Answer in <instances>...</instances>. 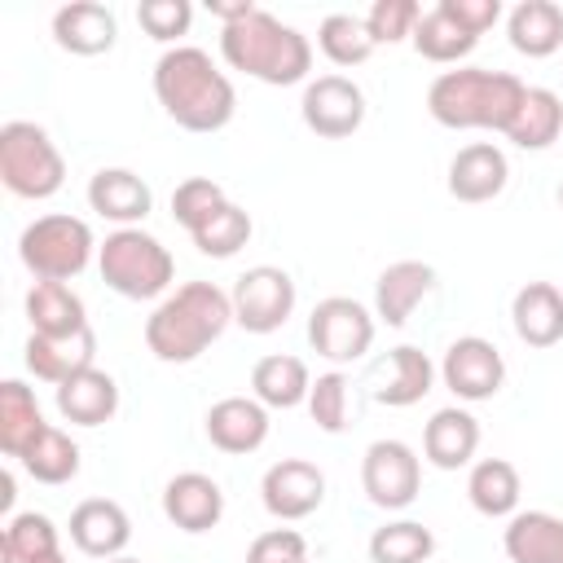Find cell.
<instances>
[{
  "mask_svg": "<svg viewBox=\"0 0 563 563\" xmlns=\"http://www.w3.org/2000/svg\"><path fill=\"white\" fill-rule=\"evenodd\" d=\"M251 216H246V207H238V202H220L216 211H211V220L207 224H198L189 238H194V246L202 251V255H211V260H229V255H238L246 242H251Z\"/></svg>",
  "mask_w": 563,
  "mask_h": 563,
  "instance_id": "37",
  "label": "cell"
},
{
  "mask_svg": "<svg viewBox=\"0 0 563 563\" xmlns=\"http://www.w3.org/2000/svg\"><path fill=\"white\" fill-rule=\"evenodd\" d=\"M233 321V299L211 282H185L145 321V347L167 365L198 361Z\"/></svg>",
  "mask_w": 563,
  "mask_h": 563,
  "instance_id": "3",
  "label": "cell"
},
{
  "mask_svg": "<svg viewBox=\"0 0 563 563\" xmlns=\"http://www.w3.org/2000/svg\"><path fill=\"white\" fill-rule=\"evenodd\" d=\"M475 449H479V422L471 409H457V405L435 409L431 422L422 427V457L440 471L466 466L475 457Z\"/></svg>",
  "mask_w": 563,
  "mask_h": 563,
  "instance_id": "23",
  "label": "cell"
},
{
  "mask_svg": "<svg viewBox=\"0 0 563 563\" xmlns=\"http://www.w3.org/2000/svg\"><path fill=\"white\" fill-rule=\"evenodd\" d=\"M31 563H66V554H62V550H53V554H40V559H31Z\"/></svg>",
  "mask_w": 563,
  "mask_h": 563,
  "instance_id": "47",
  "label": "cell"
},
{
  "mask_svg": "<svg viewBox=\"0 0 563 563\" xmlns=\"http://www.w3.org/2000/svg\"><path fill=\"white\" fill-rule=\"evenodd\" d=\"M510 48L523 57H550L563 48V9L554 0H519L506 18Z\"/></svg>",
  "mask_w": 563,
  "mask_h": 563,
  "instance_id": "29",
  "label": "cell"
},
{
  "mask_svg": "<svg viewBox=\"0 0 563 563\" xmlns=\"http://www.w3.org/2000/svg\"><path fill=\"white\" fill-rule=\"evenodd\" d=\"M53 40L75 57H101L119 40L114 9H106L101 0H70L53 13Z\"/></svg>",
  "mask_w": 563,
  "mask_h": 563,
  "instance_id": "15",
  "label": "cell"
},
{
  "mask_svg": "<svg viewBox=\"0 0 563 563\" xmlns=\"http://www.w3.org/2000/svg\"><path fill=\"white\" fill-rule=\"evenodd\" d=\"M361 488L378 510L413 506L422 488V462L405 440H374L361 457Z\"/></svg>",
  "mask_w": 563,
  "mask_h": 563,
  "instance_id": "10",
  "label": "cell"
},
{
  "mask_svg": "<svg viewBox=\"0 0 563 563\" xmlns=\"http://www.w3.org/2000/svg\"><path fill=\"white\" fill-rule=\"evenodd\" d=\"M260 497H264V510L273 519L295 523V519H308L325 501V475L308 457H282V462H273L264 471Z\"/></svg>",
  "mask_w": 563,
  "mask_h": 563,
  "instance_id": "13",
  "label": "cell"
},
{
  "mask_svg": "<svg viewBox=\"0 0 563 563\" xmlns=\"http://www.w3.org/2000/svg\"><path fill=\"white\" fill-rule=\"evenodd\" d=\"M44 427L48 422L40 413L35 391L18 378H4L0 383V449H4V457H22Z\"/></svg>",
  "mask_w": 563,
  "mask_h": 563,
  "instance_id": "31",
  "label": "cell"
},
{
  "mask_svg": "<svg viewBox=\"0 0 563 563\" xmlns=\"http://www.w3.org/2000/svg\"><path fill=\"white\" fill-rule=\"evenodd\" d=\"M0 180L13 198L40 202L66 185V158L40 123L9 119L0 128Z\"/></svg>",
  "mask_w": 563,
  "mask_h": 563,
  "instance_id": "6",
  "label": "cell"
},
{
  "mask_svg": "<svg viewBox=\"0 0 563 563\" xmlns=\"http://www.w3.org/2000/svg\"><path fill=\"white\" fill-rule=\"evenodd\" d=\"M0 541L18 554V563H31V559H40V554L62 550V545H57V528H53V519L40 515V510H22V515H13L9 528L0 532Z\"/></svg>",
  "mask_w": 563,
  "mask_h": 563,
  "instance_id": "39",
  "label": "cell"
},
{
  "mask_svg": "<svg viewBox=\"0 0 563 563\" xmlns=\"http://www.w3.org/2000/svg\"><path fill=\"white\" fill-rule=\"evenodd\" d=\"M299 114H303L308 132H317L325 141H343L365 123V92L347 75H317L303 88Z\"/></svg>",
  "mask_w": 563,
  "mask_h": 563,
  "instance_id": "12",
  "label": "cell"
},
{
  "mask_svg": "<svg viewBox=\"0 0 563 563\" xmlns=\"http://www.w3.org/2000/svg\"><path fill=\"white\" fill-rule=\"evenodd\" d=\"M457 26H466L471 35H484L488 26H497L501 18V0H435Z\"/></svg>",
  "mask_w": 563,
  "mask_h": 563,
  "instance_id": "44",
  "label": "cell"
},
{
  "mask_svg": "<svg viewBox=\"0 0 563 563\" xmlns=\"http://www.w3.org/2000/svg\"><path fill=\"white\" fill-rule=\"evenodd\" d=\"M97 242H92V229L88 220L79 216H66V211H53V216H40L22 229L18 238V260L26 264V273L35 282H70L88 268Z\"/></svg>",
  "mask_w": 563,
  "mask_h": 563,
  "instance_id": "7",
  "label": "cell"
},
{
  "mask_svg": "<svg viewBox=\"0 0 563 563\" xmlns=\"http://www.w3.org/2000/svg\"><path fill=\"white\" fill-rule=\"evenodd\" d=\"M251 391L264 409H295V405H308V391H312V374L299 356H286V352H273V356H260L255 369H251Z\"/></svg>",
  "mask_w": 563,
  "mask_h": 563,
  "instance_id": "28",
  "label": "cell"
},
{
  "mask_svg": "<svg viewBox=\"0 0 563 563\" xmlns=\"http://www.w3.org/2000/svg\"><path fill=\"white\" fill-rule=\"evenodd\" d=\"M317 48H321L334 66H361L378 44H374L365 18H352V13H325L321 26H317Z\"/></svg>",
  "mask_w": 563,
  "mask_h": 563,
  "instance_id": "36",
  "label": "cell"
},
{
  "mask_svg": "<svg viewBox=\"0 0 563 563\" xmlns=\"http://www.w3.org/2000/svg\"><path fill=\"white\" fill-rule=\"evenodd\" d=\"M88 207L101 220H114L119 229H136L150 216L154 194H150V185L132 167H101L88 180Z\"/></svg>",
  "mask_w": 563,
  "mask_h": 563,
  "instance_id": "17",
  "label": "cell"
},
{
  "mask_svg": "<svg viewBox=\"0 0 563 563\" xmlns=\"http://www.w3.org/2000/svg\"><path fill=\"white\" fill-rule=\"evenodd\" d=\"M18 462L35 484H66L79 475V444L62 427H44Z\"/></svg>",
  "mask_w": 563,
  "mask_h": 563,
  "instance_id": "34",
  "label": "cell"
},
{
  "mask_svg": "<svg viewBox=\"0 0 563 563\" xmlns=\"http://www.w3.org/2000/svg\"><path fill=\"white\" fill-rule=\"evenodd\" d=\"M106 563H141V559H132V554H119V559H106Z\"/></svg>",
  "mask_w": 563,
  "mask_h": 563,
  "instance_id": "48",
  "label": "cell"
},
{
  "mask_svg": "<svg viewBox=\"0 0 563 563\" xmlns=\"http://www.w3.org/2000/svg\"><path fill=\"white\" fill-rule=\"evenodd\" d=\"M220 202H229V194H224L211 176H189V180H180V185L172 189V216H176V224H180L185 233H194L198 224H207Z\"/></svg>",
  "mask_w": 563,
  "mask_h": 563,
  "instance_id": "38",
  "label": "cell"
},
{
  "mask_svg": "<svg viewBox=\"0 0 563 563\" xmlns=\"http://www.w3.org/2000/svg\"><path fill=\"white\" fill-rule=\"evenodd\" d=\"M519 493H523L519 471L506 457H484L466 475V497L484 519H510L519 510Z\"/></svg>",
  "mask_w": 563,
  "mask_h": 563,
  "instance_id": "30",
  "label": "cell"
},
{
  "mask_svg": "<svg viewBox=\"0 0 563 563\" xmlns=\"http://www.w3.org/2000/svg\"><path fill=\"white\" fill-rule=\"evenodd\" d=\"M308 343L317 356H325L334 365L361 361L374 343V312L347 295H330L308 317Z\"/></svg>",
  "mask_w": 563,
  "mask_h": 563,
  "instance_id": "9",
  "label": "cell"
},
{
  "mask_svg": "<svg viewBox=\"0 0 563 563\" xmlns=\"http://www.w3.org/2000/svg\"><path fill=\"white\" fill-rule=\"evenodd\" d=\"M0 506H4V510L13 506V475H4V479H0Z\"/></svg>",
  "mask_w": 563,
  "mask_h": 563,
  "instance_id": "46",
  "label": "cell"
},
{
  "mask_svg": "<svg viewBox=\"0 0 563 563\" xmlns=\"http://www.w3.org/2000/svg\"><path fill=\"white\" fill-rule=\"evenodd\" d=\"M66 532H70L79 554H88V559H119L123 545L132 541V519H128V510L119 501L88 497V501H79L70 510V528Z\"/></svg>",
  "mask_w": 563,
  "mask_h": 563,
  "instance_id": "14",
  "label": "cell"
},
{
  "mask_svg": "<svg viewBox=\"0 0 563 563\" xmlns=\"http://www.w3.org/2000/svg\"><path fill=\"white\" fill-rule=\"evenodd\" d=\"M418 18H422L418 0H374L365 13V26H369L374 44H400V40H413Z\"/></svg>",
  "mask_w": 563,
  "mask_h": 563,
  "instance_id": "41",
  "label": "cell"
},
{
  "mask_svg": "<svg viewBox=\"0 0 563 563\" xmlns=\"http://www.w3.org/2000/svg\"><path fill=\"white\" fill-rule=\"evenodd\" d=\"M308 413L325 435H339L347 427V378L339 369L317 374L312 391H308Z\"/></svg>",
  "mask_w": 563,
  "mask_h": 563,
  "instance_id": "40",
  "label": "cell"
},
{
  "mask_svg": "<svg viewBox=\"0 0 563 563\" xmlns=\"http://www.w3.org/2000/svg\"><path fill=\"white\" fill-rule=\"evenodd\" d=\"M563 132V97L550 88H528L515 123L506 128V141L519 150H550Z\"/></svg>",
  "mask_w": 563,
  "mask_h": 563,
  "instance_id": "32",
  "label": "cell"
},
{
  "mask_svg": "<svg viewBox=\"0 0 563 563\" xmlns=\"http://www.w3.org/2000/svg\"><path fill=\"white\" fill-rule=\"evenodd\" d=\"M154 97L185 132H220L238 110L229 75L198 44H176L154 62Z\"/></svg>",
  "mask_w": 563,
  "mask_h": 563,
  "instance_id": "1",
  "label": "cell"
},
{
  "mask_svg": "<svg viewBox=\"0 0 563 563\" xmlns=\"http://www.w3.org/2000/svg\"><path fill=\"white\" fill-rule=\"evenodd\" d=\"M233 321L246 334H273L295 312V282L277 264H255L233 282Z\"/></svg>",
  "mask_w": 563,
  "mask_h": 563,
  "instance_id": "8",
  "label": "cell"
},
{
  "mask_svg": "<svg viewBox=\"0 0 563 563\" xmlns=\"http://www.w3.org/2000/svg\"><path fill=\"white\" fill-rule=\"evenodd\" d=\"M515 334L528 347H554L563 339V295L554 282H528L510 299Z\"/></svg>",
  "mask_w": 563,
  "mask_h": 563,
  "instance_id": "24",
  "label": "cell"
},
{
  "mask_svg": "<svg viewBox=\"0 0 563 563\" xmlns=\"http://www.w3.org/2000/svg\"><path fill=\"white\" fill-rule=\"evenodd\" d=\"M559 207H563V185H559Z\"/></svg>",
  "mask_w": 563,
  "mask_h": 563,
  "instance_id": "49",
  "label": "cell"
},
{
  "mask_svg": "<svg viewBox=\"0 0 563 563\" xmlns=\"http://www.w3.org/2000/svg\"><path fill=\"white\" fill-rule=\"evenodd\" d=\"M207 9L224 22V26H233V22H242V18H251L260 4H251V0H207Z\"/></svg>",
  "mask_w": 563,
  "mask_h": 563,
  "instance_id": "45",
  "label": "cell"
},
{
  "mask_svg": "<svg viewBox=\"0 0 563 563\" xmlns=\"http://www.w3.org/2000/svg\"><path fill=\"white\" fill-rule=\"evenodd\" d=\"M435 286V268L422 260H396L378 273L374 282V317L383 325H405L413 317V308L431 295Z\"/></svg>",
  "mask_w": 563,
  "mask_h": 563,
  "instance_id": "20",
  "label": "cell"
},
{
  "mask_svg": "<svg viewBox=\"0 0 563 563\" xmlns=\"http://www.w3.org/2000/svg\"><path fill=\"white\" fill-rule=\"evenodd\" d=\"M435 383V365L427 352L400 343L391 347L383 361H378V374H374V400L378 405H391V409H409L418 405Z\"/></svg>",
  "mask_w": 563,
  "mask_h": 563,
  "instance_id": "21",
  "label": "cell"
},
{
  "mask_svg": "<svg viewBox=\"0 0 563 563\" xmlns=\"http://www.w3.org/2000/svg\"><path fill=\"white\" fill-rule=\"evenodd\" d=\"M501 550L510 563H563V515L515 510L501 528Z\"/></svg>",
  "mask_w": 563,
  "mask_h": 563,
  "instance_id": "22",
  "label": "cell"
},
{
  "mask_svg": "<svg viewBox=\"0 0 563 563\" xmlns=\"http://www.w3.org/2000/svg\"><path fill=\"white\" fill-rule=\"evenodd\" d=\"M523 92L528 84L510 70H484V66H457V70H444L431 79L427 88V114L440 123V128H453V132H471V128H484V132H501L515 123L519 106H523Z\"/></svg>",
  "mask_w": 563,
  "mask_h": 563,
  "instance_id": "2",
  "label": "cell"
},
{
  "mask_svg": "<svg viewBox=\"0 0 563 563\" xmlns=\"http://www.w3.org/2000/svg\"><path fill=\"white\" fill-rule=\"evenodd\" d=\"M26 321H31V334H48V339H70L92 330L84 299L66 282H35L26 290Z\"/></svg>",
  "mask_w": 563,
  "mask_h": 563,
  "instance_id": "26",
  "label": "cell"
},
{
  "mask_svg": "<svg viewBox=\"0 0 563 563\" xmlns=\"http://www.w3.org/2000/svg\"><path fill=\"white\" fill-rule=\"evenodd\" d=\"M431 554H435V537L418 519L383 523L369 537V563H431Z\"/></svg>",
  "mask_w": 563,
  "mask_h": 563,
  "instance_id": "35",
  "label": "cell"
},
{
  "mask_svg": "<svg viewBox=\"0 0 563 563\" xmlns=\"http://www.w3.org/2000/svg\"><path fill=\"white\" fill-rule=\"evenodd\" d=\"M246 563H308V541L295 528H268L251 541Z\"/></svg>",
  "mask_w": 563,
  "mask_h": 563,
  "instance_id": "43",
  "label": "cell"
},
{
  "mask_svg": "<svg viewBox=\"0 0 563 563\" xmlns=\"http://www.w3.org/2000/svg\"><path fill=\"white\" fill-rule=\"evenodd\" d=\"M475 44H479V35H471L466 26H457L440 4L422 9L418 26H413V48H418V57H427V62H435V66H457L462 57L475 53Z\"/></svg>",
  "mask_w": 563,
  "mask_h": 563,
  "instance_id": "33",
  "label": "cell"
},
{
  "mask_svg": "<svg viewBox=\"0 0 563 563\" xmlns=\"http://www.w3.org/2000/svg\"><path fill=\"white\" fill-rule=\"evenodd\" d=\"M163 515L180 532H211L220 523V515H224V493H220V484L211 475L180 471L163 488Z\"/></svg>",
  "mask_w": 563,
  "mask_h": 563,
  "instance_id": "19",
  "label": "cell"
},
{
  "mask_svg": "<svg viewBox=\"0 0 563 563\" xmlns=\"http://www.w3.org/2000/svg\"><path fill=\"white\" fill-rule=\"evenodd\" d=\"M440 378L444 387L466 400V405H479V400H493L506 383V361L497 352V343L479 339V334H462L449 343L444 361H440Z\"/></svg>",
  "mask_w": 563,
  "mask_h": 563,
  "instance_id": "11",
  "label": "cell"
},
{
  "mask_svg": "<svg viewBox=\"0 0 563 563\" xmlns=\"http://www.w3.org/2000/svg\"><path fill=\"white\" fill-rule=\"evenodd\" d=\"M92 356H97V334L92 330L70 334V339H48V334H31L26 339V369L40 383H53V387H62L79 369H88Z\"/></svg>",
  "mask_w": 563,
  "mask_h": 563,
  "instance_id": "27",
  "label": "cell"
},
{
  "mask_svg": "<svg viewBox=\"0 0 563 563\" xmlns=\"http://www.w3.org/2000/svg\"><path fill=\"white\" fill-rule=\"evenodd\" d=\"M510 180V163L493 141H471L449 163V194L457 202H493Z\"/></svg>",
  "mask_w": 563,
  "mask_h": 563,
  "instance_id": "16",
  "label": "cell"
},
{
  "mask_svg": "<svg viewBox=\"0 0 563 563\" xmlns=\"http://www.w3.org/2000/svg\"><path fill=\"white\" fill-rule=\"evenodd\" d=\"M136 22H141V31L150 40L172 44V40H180L189 31L194 9H189V0H141L136 4Z\"/></svg>",
  "mask_w": 563,
  "mask_h": 563,
  "instance_id": "42",
  "label": "cell"
},
{
  "mask_svg": "<svg viewBox=\"0 0 563 563\" xmlns=\"http://www.w3.org/2000/svg\"><path fill=\"white\" fill-rule=\"evenodd\" d=\"M220 57L260 79V84H273V88H290V84H303L308 70H312V44L303 31L286 26L282 18L255 9L251 18L233 22V26H220Z\"/></svg>",
  "mask_w": 563,
  "mask_h": 563,
  "instance_id": "4",
  "label": "cell"
},
{
  "mask_svg": "<svg viewBox=\"0 0 563 563\" xmlns=\"http://www.w3.org/2000/svg\"><path fill=\"white\" fill-rule=\"evenodd\" d=\"M57 413L75 427H101L119 413V383L106 369L88 365L57 387Z\"/></svg>",
  "mask_w": 563,
  "mask_h": 563,
  "instance_id": "25",
  "label": "cell"
},
{
  "mask_svg": "<svg viewBox=\"0 0 563 563\" xmlns=\"http://www.w3.org/2000/svg\"><path fill=\"white\" fill-rule=\"evenodd\" d=\"M207 440L220 453H255L268 440V409L255 396H224L207 409Z\"/></svg>",
  "mask_w": 563,
  "mask_h": 563,
  "instance_id": "18",
  "label": "cell"
},
{
  "mask_svg": "<svg viewBox=\"0 0 563 563\" xmlns=\"http://www.w3.org/2000/svg\"><path fill=\"white\" fill-rule=\"evenodd\" d=\"M97 268L101 282L123 299H158L176 277L172 251L145 229H114L97 246Z\"/></svg>",
  "mask_w": 563,
  "mask_h": 563,
  "instance_id": "5",
  "label": "cell"
}]
</instances>
